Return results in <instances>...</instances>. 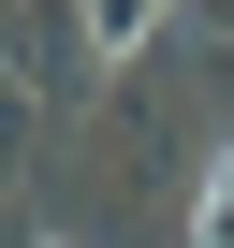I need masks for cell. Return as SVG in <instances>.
Wrapping results in <instances>:
<instances>
[{"label": "cell", "instance_id": "7a4b0ae2", "mask_svg": "<svg viewBox=\"0 0 234 248\" xmlns=\"http://www.w3.org/2000/svg\"><path fill=\"white\" fill-rule=\"evenodd\" d=\"M30 117H44V88H0V190H15V161H30Z\"/></svg>", "mask_w": 234, "mask_h": 248}, {"label": "cell", "instance_id": "6da1fadb", "mask_svg": "<svg viewBox=\"0 0 234 248\" xmlns=\"http://www.w3.org/2000/svg\"><path fill=\"white\" fill-rule=\"evenodd\" d=\"M190 233H205V248H234V146L205 161V190H190Z\"/></svg>", "mask_w": 234, "mask_h": 248}]
</instances>
